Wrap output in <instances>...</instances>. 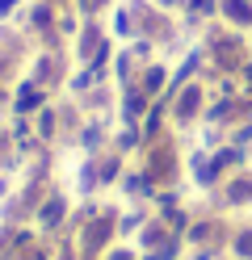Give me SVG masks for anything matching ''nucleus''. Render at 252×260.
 Listing matches in <instances>:
<instances>
[{
  "label": "nucleus",
  "mask_w": 252,
  "mask_h": 260,
  "mask_svg": "<svg viewBox=\"0 0 252 260\" xmlns=\"http://www.w3.org/2000/svg\"><path fill=\"white\" fill-rule=\"evenodd\" d=\"M218 13L235 29H252V0H218Z\"/></svg>",
  "instance_id": "f257e3e1"
}]
</instances>
